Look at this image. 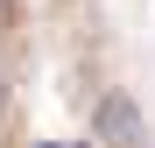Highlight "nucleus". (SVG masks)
Segmentation results:
<instances>
[{
	"instance_id": "1",
	"label": "nucleus",
	"mask_w": 155,
	"mask_h": 148,
	"mask_svg": "<svg viewBox=\"0 0 155 148\" xmlns=\"http://www.w3.org/2000/svg\"><path fill=\"white\" fill-rule=\"evenodd\" d=\"M92 127H99V141H106V148H148V127H141V113H134V99H99V120H92Z\"/></svg>"
}]
</instances>
